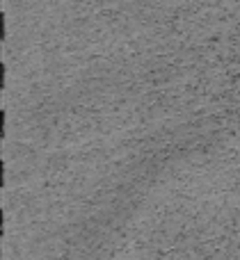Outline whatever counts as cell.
Instances as JSON below:
<instances>
[{
  "label": "cell",
  "instance_id": "cell-1",
  "mask_svg": "<svg viewBox=\"0 0 240 260\" xmlns=\"http://www.w3.org/2000/svg\"><path fill=\"white\" fill-rule=\"evenodd\" d=\"M5 14H0V39H2V41H5Z\"/></svg>",
  "mask_w": 240,
  "mask_h": 260
},
{
  "label": "cell",
  "instance_id": "cell-2",
  "mask_svg": "<svg viewBox=\"0 0 240 260\" xmlns=\"http://www.w3.org/2000/svg\"><path fill=\"white\" fill-rule=\"evenodd\" d=\"M0 135L5 137V109H0Z\"/></svg>",
  "mask_w": 240,
  "mask_h": 260
},
{
  "label": "cell",
  "instance_id": "cell-3",
  "mask_svg": "<svg viewBox=\"0 0 240 260\" xmlns=\"http://www.w3.org/2000/svg\"><path fill=\"white\" fill-rule=\"evenodd\" d=\"M0 185H2V187H5V162H2V164H0Z\"/></svg>",
  "mask_w": 240,
  "mask_h": 260
}]
</instances>
